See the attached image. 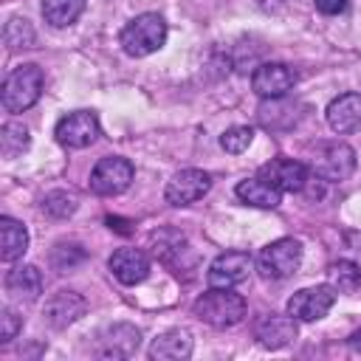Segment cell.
I'll list each match as a JSON object with an SVG mask.
<instances>
[{
    "label": "cell",
    "instance_id": "cell-19",
    "mask_svg": "<svg viewBox=\"0 0 361 361\" xmlns=\"http://www.w3.org/2000/svg\"><path fill=\"white\" fill-rule=\"evenodd\" d=\"M138 341H141V333L133 327V324H113L102 333V355H113V358H127L138 350Z\"/></svg>",
    "mask_w": 361,
    "mask_h": 361
},
{
    "label": "cell",
    "instance_id": "cell-22",
    "mask_svg": "<svg viewBox=\"0 0 361 361\" xmlns=\"http://www.w3.org/2000/svg\"><path fill=\"white\" fill-rule=\"evenodd\" d=\"M87 0H42V17L54 28H68L79 20Z\"/></svg>",
    "mask_w": 361,
    "mask_h": 361
},
{
    "label": "cell",
    "instance_id": "cell-16",
    "mask_svg": "<svg viewBox=\"0 0 361 361\" xmlns=\"http://www.w3.org/2000/svg\"><path fill=\"white\" fill-rule=\"evenodd\" d=\"M257 338L262 347L268 350H279V347H288L293 338H296V319L290 313L279 316V313H271L265 316L259 324H257Z\"/></svg>",
    "mask_w": 361,
    "mask_h": 361
},
{
    "label": "cell",
    "instance_id": "cell-8",
    "mask_svg": "<svg viewBox=\"0 0 361 361\" xmlns=\"http://www.w3.org/2000/svg\"><path fill=\"white\" fill-rule=\"evenodd\" d=\"M333 305H336V288L333 285H313V288L296 290L288 299L285 313H290L296 322H319L322 316L330 313Z\"/></svg>",
    "mask_w": 361,
    "mask_h": 361
},
{
    "label": "cell",
    "instance_id": "cell-12",
    "mask_svg": "<svg viewBox=\"0 0 361 361\" xmlns=\"http://www.w3.org/2000/svg\"><path fill=\"white\" fill-rule=\"evenodd\" d=\"M259 178H265L268 183H274L279 192H305L307 183V166L302 161L293 158H276L259 166Z\"/></svg>",
    "mask_w": 361,
    "mask_h": 361
},
{
    "label": "cell",
    "instance_id": "cell-29",
    "mask_svg": "<svg viewBox=\"0 0 361 361\" xmlns=\"http://www.w3.org/2000/svg\"><path fill=\"white\" fill-rule=\"evenodd\" d=\"M20 327H23V319L14 313V307H3L0 310V341L8 344L20 333Z\"/></svg>",
    "mask_w": 361,
    "mask_h": 361
},
{
    "label": "cell",
    "instance_id": "cell-17",
    "mask_svg": "<svg viewBox=\"0 0 361 361\" xmlns=\"http://www.w3.org/2000/svg\"><path fill=\"white\" fill-rule=\"evenodd\" d=\"M192 355V336L180 327L161 333L152 344H149V358L152 361H180Z\"/></svg>",
    "mask_w": 361,
    "mask_h": 361
},
{
    "label": "cell",
    "instance_id": "cell-25",
    "mask_svg": "<svg viewBox=\"0 0 361 361\" xmlns=\"http://www.w3.org/2000/svg\"><path fill=\"white\" fill-rule=\"evenodd\" d=\"M3 37H6L8 48H34V42H37V34H34V28L25 17H11L6 23Z\"/></svg>",
    "mask_w": 361,
    "mask_h": 361
},
{
    "label": "cell",
    "instance_id": "cell-3",
    "mask_svg": "<svg viewBox=\"0 0 361 361\" xmlns=\"http://www.w3.org/2000/svg\"><path fill=\"white\" fill-rule=\"evenodd\" d=\"M42 87H45V73L39 65H34V62L17 65L3 82V96H0L3 107L8 113H23L39 102Z\"/></svg>",
    "mask_w": 361,
    "mask_h": 361
},
{
    "label": "cell",
    "instance_id": "cell-6",
    "mask_svg": "<svg viewBox=\"0 0 361 361\" xmlns=\"http://www.w3.org/2000/svg\"><path fill=\"white\" fill-rule=\"evenodd\" d=\"M102 127H99V116L93 110H73L68 116H62L56 121V141L68 149H85L99 138Z\"/></svg>",
    "mask_w": 361,
    "mask_h": 361
},
{
    "label": "cell",
    "instance_id": "cell-13",
    "mask_svg": "<svg viewBox=\"0 0 361 361\" xmlns=\"http://www.w3.org/2000/svg\"><path fill=\"white\" fill-rule=\"evenodd\" d=\"M85 310H87V302H85L76 290H56V293L45 302L42 316H45V322H48L54 330H65L68 324L79 322V319L85 316Z\"/></svg>",
    "mask_w": 361,
    "mask_h": 361
},
{
    "label": "cell",
    "instance_id": "cell-7",
    "mask_svg": "<svg viewBox=\"0 0 361 361\" xmlns=\"http://www.w3.org/2000/svg\"><path fill=\"white\" fill-rule=\"evenodd\" d=\"M133 175H135V169L127 158H118V155L102 158L90 172V189L102 197H116L130 189Z\"/></svg>",
    "mask_w": 361,
    "mask_h": 361
},
{
    "label": "cell",
    "instance_id": "cell-24",
    "mask_svg": "<svg viewBox=\"0 0 361 361\" xmlns=\"http://www.w3.org/2000/svg\"><path fill=\"white\" fill-rule=\"evenodd\" d=\"M327 285H333L336 290H344V293L355 290V288L361 285V271H358V265L350 262V259L333 262V265L327 268Z\"/></svg>",
    "mask_w": 361,
    "mask_h": 361
},
{
    "label": "cell",
    "instance_id": "cell-5",
    "mask_svg": "<svg viewBox=\"0 0 361 361\" xmlns=\"http://www.w3.org/2000/svg\"><path fill=\"white\" fill-rule=\"evenodd\" d=\"M299 265H302V243L293 237H279L268 243L257 257V268L268 279H288L299 271Z\"/></svg>",
    "mask_w": 361,
    "mask_h": 361
},
{
    "label": "cell",
    "instance_id": "cell-1",
    "mask_svg": "<svg viewBox=\"0 0 361 361\" xmlns=\"http://www.w3.org/2000/svg\"><path fill=\"white\" fill-rule=\"evenodd\" d=\"M245 310H248L245 299L240 293H234L231 288H209L192 305V313L200 322H206L209 327H217V330L240 324L245 319Z\"/></svg>",
    "mask_w": 361,
    "mask_h": 361
},
{
    "label": "cell",
    "instance_id": "cell-11",
    "mask_svg": "<svg viewBox=\"0 0 361 361\" xmlns=\"http://www.w3.org/2000/svg\"><path fill=\"white\" fill-rule=\"evenodd\" d=\"M251 265H254L251 254H245V251H226V254L212 259V265L206 271V279H209L212 288H234V285L248 279Z\"/></svg>",
    "mask_w": 361,
    "mask_h": 361
},
{
    "label": "cell",
    "instance_id": "cell-2",
    "mask_svg": "<svg viewBox=\"0 0 361 361\" xmlns=\"http://www.w3.org/2000/svg\"><path fill=\"white\" fill-rule=\"evenodd\" d=\"M166 34H169L166 20L161 14H155V11H144V14L133 17L121 28L118 42H121V48H124L127 56L141 59V56H149V54L161 51L164 42H166Z\"/></svg>",
    "mask_w": 361,
    "mask_h": 361
},
{
    "label": "cell",
    "instance_id": "cell-27",
    "mask_svg": "<svg viewBox=\"0 0 361 361\" xmlns=\"http://www.w3.org/2000/svg\"><path fill=\"white\" fill-rule=\"evenodd\" d=\"M79 262H85V248L76 245V243H59L54 251H51V265L65 274V271H73Z\"/></svg>",
    "mask_w": 361,
    "mask_h": 361
},
{
    "label": "cell",
    "instance_id": "cell-26",
    "mask_svg": "<svg viewBox=\"0 0 361 361\" xmlns=\"http://www.w3.org/2000/svg\"><path fill=\"white\" fill-rule=\"evenodd\" d=\"M76 197L71 195V192H62V189H54V192H48L45 197H42V212L48 214V217H54V220H65V217H71L73 212H76Z\"/></svg>",
    "mask_w": 361,
    "mask_h": 361
},
{
    "label": "cell",
    "instance_id": "cell-28",
    "mask_svg": "<svg viewBox=\"0 0 361 361\" xmlns=\"http://www.w3.org/2000/svg\"><path fill=\"white\" fill-rule=\"evenodd\" d=\"M251 141H254V130H251V127H243V124L228 127V130L220 135V147H223L226 152H231V155L245 152V149L251 147Z\"/></svg>",
    "mask_w": 361,
    "mask_h": 361
},
{
    "label": "cell",
    "instance_id": "cell-4",
    "mask_svg": "<svg viewBox=\"0 0 361 361\" xmlns=\"http://www.w3.org/2000/svg\"><path fill=\"white\" fill-rule=\"evenodd\" d=\"M310 169L324 183H341L355 172V149L344 141H324L313 149Z\"/></svg>",
    "mask_w": 361,
    "mask_h": 361
},
{
    "label": "cell",
    "instance_id": "cell-14",
    "mask_svg": "<svg viewBox=\"0 0 361 361\" xmlns=\"http://www.w3.org/2000/svg\"><path fill=\"white\" fill-rule=\"evenodd\" d=\"M107 265L121 285H138L149 276V257L141 248H118L113 251Z\"/></svg>",
    "mask_w": 361,
    "mask_h": 361
},
{
    "label": "cell",
    "instance_id": "cell-23",
    "mask_svg": "<svg viewBox=\"0 0 361 361\" xmlns=\"http://www.w3.org/2000/svg\"><path fill=\"white\" fill-rule=\"evenodd\" d=\"M31 147V135L28 127L20 121H6L0 130V152L3 158H20L23 152H28Z\"/></svg>",
    "mask_w": 361,
    "mask_h": 361
},
{
    "label": "cell",
    "instance_id": "cell-20",
    "mask_svg": "<svg viewBox=\"0 0 361 361\" xmlns=\"http://www.w3.org/2000/svg\"><path fill=\"white\" fill-rule=\"evenodd\" d=\"M234 192H237V197H240L243 203L257 206V209H276V206L282 203V192H279L274 183H268L265 178H259V175L240 180Z\"/></svg>",
    "mask_w": 361,
    "mask_h": 361
},
{
    "label": "cell",
    "instance_id": "cell-30",
    "mask_svg": "<svg viewBox=\"0 0 361 361\" xmlns=\"http://www.w3.org/2000/svg\"><path fill=\"white\" fill-rule=\"evenodd\" d=\"M313 6H316V11H322L327 17H336V14L347 11V0H313Z\"/></svg>",
    "mask_w": 361,
    "mask_h": 361
},
{
    "label": "cell",
    "instance_id": "cell-15",
    "mask_svg": "<svg viewBox=\"0 0 361 361\" xmlns=\"http://www.w3.org/2000/svg\"><path fill=\"white\" fill-rule=\"evenodd\" d=\"M327 124L338 135L361 130V93H341L327 104Z\"/></svg>",
    "mask_w": 361,
    "mask_h": 361
},
{
    "label": "cell",
    "instance_id": "cell-10",
    "mask_svg": "<svg viewBox=\"0 0 361 361\" xmlns=\"http://www.w3.org/2000/svg\"><path fill=\"white\" fill-rule=\"evenodd\" d=\"M212 189V175L203 172V169H180L169 178L166 189H164V197L169 206H192L197 203L206 192Z\"/></svg>",
    "mask_w": 361,
    "mask_h": 361
},
{
    "label": "cell",
    "instance_id": "cell-31",
    "mask_svg": "<svg viewBox=\"0 0 361 361\" xmlns=\"http://www.w3.org/2000/svg\"><path fill=\"white\" fill-rule=\"evenodd\" d=\"M347 344H350L353 353H361V330H355V333L347 338Z\"/></svg>",
    "mask_w": 361,
    "mask_h": 361
},
{
    "label": "cell",
    "instance_id": "cell-21",
    "mask_svg": "<svg viewBox=\"0 0 361 361\" xmlns=\"http://www.w3.org/2000/svg\"><path fill=\"white\" fill-rule=\"evenodd\" d=\"M28 251V228L14 217H0V257L3 262H17Z\"/></svg>",
    "mask_w": 361,
    "mask_h": 361
},
{
    "label": "cell",
    "instance_id": "cell-18",
    "mask_svg": "<svg viewBox=\"0 0 361 361\" xmlns=\"http://www.w3.org/2000/svg\"><path fill=\"white\" fill-rule=\"evenodd\" d=\"M6 290L14 299L34 302L42 293V274H39V268L37 265H14L6 274Z\"/></svg>",
    "mask_w": 361,
    "mask_h": 361
},
{
    "label": "cell",
    "instance_id": "cell-9",
    "mask_svg": "<svg viewBox=\"0 0 361 361\" xmlns=\"http://www.w3.org/2000/svg\"><path fill=\"white\" fill-rule=\"evenodd\" d=\"M296 85V71L285 62H262L251 73V90L271 102V99H285Z\"/></svg>",
    "mask_w": 361,
    "mask_h": 361
}]
</instances>
